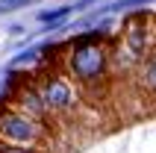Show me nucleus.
Instances as JSON below:
<instances>
[{"label":"nucleus","mask_w":156,"mask_h":153,"mask_svg":"<svg viewBox=\"0 0 156 153\" xmlns=\"http://www.w3.org/2000/svg\"><path fill=\"white\" fill-rule=\"evenodd\" d=\"M0 141L12 147L44 150V147H50V130H44L38 121L21 115L12 106H3L0 109Z\"/></svg>","instance_id":"f03ea898"},{"label":"nucleus","mask_w":156,"mask_h":153,"mask_svg":"<svg viewBox=\"0 0 156 153\" xmlns=\"http://www.w3.org/2000/svg\"><path fill=\"white\" fill-rule=\"evenodd\" d=\"M124 41H127V47H130L133 56L141 59L144 53H150V27H144L139 18L130 21V24H127V35H124Z\"/></svg>","instance_id":"20e7f679"},{"label":"nucleus","mask_w":156,"mask_h":153,"mask_svg":"<svg viewBox=\"0 0 156 153\" xmlns=\"http://www.w3.org/2000/svg\"><path fill=\"white\" fill-rule=\"evenodd\" d=\"M35 91H38V97H41V103H44V109H47L50 118H71L74 106L80 103V91L74 88V83L68 76L56 74V71L38 76Z\"/></svg>","instance_id":"7ed1b4c3"},{"label":"nucleus","mask_w":156,"mask_h":153,"mask_svg":"<svg viewBox=\"0 0 156 153\" xmlns=\"http://www.w3.org/2000/svg\"><path fill=\"white\" fill-rule=\"evenodd\" d=\"M0 153H44V150H33V147H12L0 141Z\"/></svg>","instance_id":"39448f33"},{"label":"nucleus","mask_w":156,"mask_h":153,"mask_svg":"<svg viewBox=\"0 0 156 153\" xmlns=\"http://www.w3.org/2000/svg\"><path fill=\"white\" fill-rule=\"evenodd\" d=\"M65 71L74 83L80 85L83 97L91 91H106V80H109V50L97 41H83L65 56Z\"/></svg>","instance_id":"f257e3e1"}]
</instances>
